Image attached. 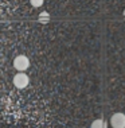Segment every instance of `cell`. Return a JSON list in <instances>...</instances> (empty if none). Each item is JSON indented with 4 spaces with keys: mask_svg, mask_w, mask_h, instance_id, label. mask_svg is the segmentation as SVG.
<instances>
[{
    "mask_svg": "<svg viewBox=\"0 0 125 128\" xmlns=\"http://www.w3.org/2000/svg\"><path fill=\"white\" fill-rule=\"evenodd\" d=\"M30 66V60L26 55H18V57L13 60V68L18 72H24L27 70Z\"/></svg>",
    "mask_w": 125,
    "mask_h": 128,
    "instance_id": "6da1fadb",
    "label": "cell"
},
{
    "mask_svg": "<svg viewBox=\"0 0 125 128\" xmlns=\"http://www.w3.org/2000/svg\"><path fill=\"white\" fill-rule=\"evenodd\" d=\"M28 84H30V78H28V76L26 73H23V72H19V73L13 77V85L18 89H24Z\"/></svg>",
    "mask_w": 125,
    "mask_h": 128,
    "instance_id": "7a4b0ae2",
    "label": "cell"
},
{
    "mask_svg": "<svg viewBox=\"0 0 125 128\" xmlns=\"http://www.w3.org/2000/svg\"><path fill=\"white\" fill-rule=\"evenodd\" d=\"M110 126L113 128H125V115L117 112L110 117Z\"/></svg>",
    "mask_w": 125,
    "mask_h": 128,
    "instance_id": "3957f363",
    "label": "cell"
},
{
    "mask_svg": "<svg viewBox=\"0 0 125 128\" xmlns=\"http://www.w3.org/2000/svg\"><path fill=\"white\" fill-rule=\"evenodd\" d=\"M90 128H106V124H105V122H104L102 119H96L94 122L92 123Z\"/></svg>",
    "mask_w": 125,
    "mask_h": 128,
    "instance_id": "277c9868",
    "label": "cell"
},
{
    "mask_svg": "<svg viewBox=\"0 0 125 128\" xmlns=\"http://www.w3.org/2000/svg\"><path fill=\"white\" fill-rule=\"evenodd\" d=\"M44 0H30V4L34 7V8H39V7L43 6Z\"/></svg>",
    "mask_w": 125,
    "mask_h": 128,
    "instance_id": "5b68a950",
    "label": "cell"
},
{
    "mask_svg": "<svg viewBox=\"0 0 125 128\" xmlns=\"http://www.w3.org/2000/svg\"><path fill=\"white\" fill-rule=\"evenodd\" d=\"M48 20H50V15H48L47 12H43L39 15V22L40 23H47Z\"/></svg>",
    "mask_w": 125,
    "mask_h": 128,
    "instance_id": "8992f818",
    "label": "cell"
},
{
    "mask_svg": "<svg viewBox=\"0 0 125 128\" xmlns=\"http://www.w3.org/2000/svg\"><path fill=\"white\" fill-rule=\"evenodd\" d=\"M123 14H124V16H125V10H124V12H123Z\"/></svg>",
    "mask_w": 125,
    "mask_h": 128,
    "instance_id": "52a82bcc",
    "label": "cell"
}]
</instances>
